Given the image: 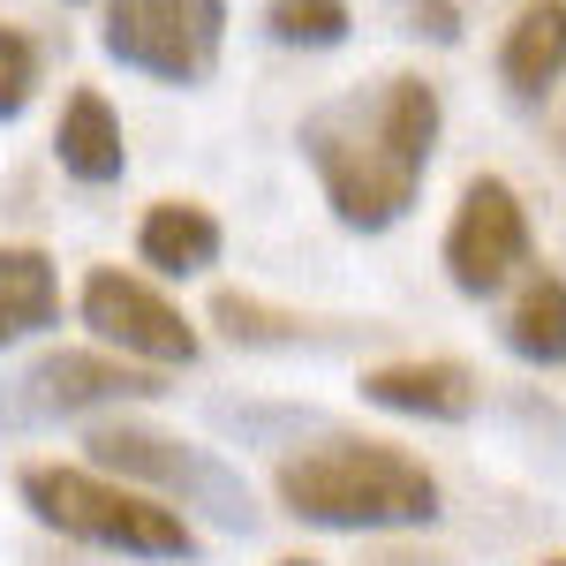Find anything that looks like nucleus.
Segmentation results:
<instances>
[{
	"label": "nucleus",
	"mask_w": 566,
	"mask_h": 566,
	"mask_svg": "<svg viewBox=\"0 0 566 566\" xmlns=\"http://www.w3.org/2000/svg\"><path fill=\"white\" fill-rule=\"evenodd\" d=\"M536 258V234H528V212L522 197H514V181L499 175H476L461 189V205H453V227H446V280L483 303V295H499V287H514Z\"/></svg>",
	"instance_id": "423d86ee"
},
{
	"label": "nucleus",
	"mask_w": 566,
	"mask_h": 566,
	"mask_svg": "<svg viewBox=\"0 0 566 566\" xmlns=\"http://www.w3.org/2000/svg\"><path fill=\"white\" fill-rule=\"evenodd\" d=\"M566 76V0H528L522 15L506 23V45H499V84L506 98H552V84Z\"/></svg>",
	"instance_id": "9d476101"
},
{
	"label": "nucleus",
	"mask_w": 566,
	"mask_h": 566,
	"mask_svg": "<svg viewBox=\"0 0 566 566\" xmlns=\"http://www.w3.org/2000/svg\"><path fill=\"white\" fill-rule=\"evenodd\" d=\"M98 45L151 84H205L227 45V0H106Z\"/></svg>",
	"instance_id": "20e7f679"
},
{
	"label": "nucleus",
	"mask_w": 566,
	"mask_h": 566,
	"mask_svg": "<svg viewBox=\"0 0 566 566\" xmlns=\"http://www.w3.org/2000/svg\"><path fill=\"white\" fill-rule=\"evenodd\" d=\"M151 392H167L159 370H144L129 355L61 348L0 392V416L8 423H53V416H91V408H122V400H151Z\"/></svg>",
	"instance_id": "6e6552de"
},
{
	"label": "nucleus",
	"mask_w": 566,
	"mask_h": 566,
	"mask_svg": "<svg viewBox=\"0 0 566 566\" xmlns=\"http://www.w3.org/2000/svg\"><path fill=\"white\" fill-rule=\"evenodd\" d=\"M348 23V0H264V31L280 45H340Z\"/></svg>",
	"instance_id": "2eb2a0df"
},
{
	"label": "nucleus",
	"mask_w": 566,
	"mask_h": 566,
	"mask_svg": "<svg viewBox=\"0 0 566 566\" xmlns=\"http://www.w3.org/2000/svg\"><path fill=\"white\" fill-rule=\"evenodd\" d=\"M280 506L310 528H423L438 522V476L378 438H325L280 461Z\"/></svg>",
	"instance_id": "f03ea898"
},
{
	"label": "nucleus",
	"mask_w": 566,
	"mask_h": 566,
	"mask_svg": "<svg viewBox=\"0 0 566 566\" xmlns=\"http://www.w3.org/2000/svg\"><path fill=\"white\" fill-rule=\"evenodd\" d=\"M61 325V272L45 250H0V348Z\"/></svg>",
	"instance_id": "ddd939ff"
},
{
	"label": "nucleus",
	"mask_w": 566,
	"mask_h": 566,
	"mask_svg": "<svg viewBox=\"0 0 566 566\" xmlns=\"http://www.w3.org/2000/svg\"><path fill=\"white\" fill-rule=\"evenodd\" d=\"M506 348L522 355V363H536V370H552V363H566V280H552V272H536L522 287V303L506 310Z\"/></svg>",
	"instance_id": "4468645a"
},
{
	"label": "nucleus",
	"mask_w": 566,
	"mask_h": 566,
	"mask_svg": "<svg viewBox=\"0 0 566 566\" xmlns=\"http://www.w3.org/2000/svg\"><path fill=\"white\" fill-rule=\"evenodd\" d=\"M280 566H317V559H280Z\"/></svg>",
	"instance_id": "f3484780"
},
{
	"label": "nucleus",
	"mask_w": 566,
	"mask_h": 566,
	"mask_svg": "<svg viewBox=\"0 0 566 566\" xmlns=\"http://www.w3.org/2000/svg\"><path fill=\"white\" fill-rule=\"evenodd\" d=\"M53 151H61V167L76 181H122L129 167V144H122V114L106 106V91H69V106H61V122H53Z\"/></svg>",
	"instance_id": "f8f14e48"
},
{
	"label": "nucleus",
	"mask_w": 566,
	"mask_h": 566,
	"mask_svg": "<svg viewBox=\"0 0 566 566\" xmlns=\"http://www.w3.org/2000/svg\"><path fill=\"white\" fill-rule=\"evenodd\" d=\"M91 461L122 483L175 491L181 506H205L227 528H250V483L234 476L219 453H205V446H181L167 431H136V423H106V431H91Z\"/></svg>",
	"instance_id": "39448f33"
},
{
	"label": "nucleus",
	"mask_w": 566,
	"mask_h": 566,
	"mask_svg": "<svg viewBox=\"0 0 566 566\" xmlns=\"http://www.w3.org/2000/svg\"><path fill=\"white\" fill-rule=\"evenodd\" d=\"M219 219L205 205H189V197H167V205H151L144 227H136V258L151 264L159 280H197V272H212L219 264Z\"/></svg>",
	"instance_id": "9b49d317"
},
{
	"label": "nucleus",
	"mask_w": 566,
	"mask_h": 566,
	"mask_svg": "<svg viewBox=\"0 0 566 566\" xmlns=\"http://www.w3.org/2000/svg\"><path fill=\"white\" fill-rule=\"evenodd\" d=\"M23 506L45 528L98 544V552H129V559H189L197 552V528L181 522V506H167L159 491H136L122 476H98V469L39 461V469H23Z\"/></svg>",
	"instance_id": "7ed1b4c3"
},
{
	"label": "nucleus",
	"mask_w": 566,
	"mask_h": 566,
	"mask_svg": "<svg viewBox=\"0 0 566 566\" xmlns=\"http://www.w3.org/2000/svg\"><path fill=\"white\" fill-rule=\"evenodd\" d=\"M544 566H566V559H544Z\"/></svg>",
	"instance_id": "a211bd4d"
},
{
	"label": "nucleus",
	"mask_w": 566,
	"mask_h": 566,
	"mask_svg": "<svg viewBox=\"0 0 566 566\" xmlns=\"http://www.w3.org/2000/svg\"><path fill=\"white\" fill-rule=\"evenodd\" d=\"M438 151V91L423 76H386L370 91H348L303 122V159L340 227L378 234L408 219L416 189Z\"/></svg>",
	"instance_id": "f257e3e1"
},
{
	"label": "nucleus",
	"mask_w": 566,
	"mask_h": 566,
	"mask_svg": "<svg viewBox=\"0 0 566 566\" xmlns=\"http://www.w3.org/2000/svg\"><path fill=\"white\" fill-rule=\"evenodd\" d=\"M363 400L370 408H392V416H423V423H469L476 416V370L469 363H386L363 378Z\"/></svg>",
	"instance_id": "1a4fd4ad"
},
{
	"label": "nucleus",
	"mask_w": 566,
	"mask_h": 566,
	"mask_svg": "<svg viewBox=\"0 0 566 566\" xmlns=\"http://www.w3.org/2000/svg\"><path fill=\"white\" fill-rule=\"evenodd\" d=\"M31 91H39V45H31V31L0 23V122H15L31 106Z\"/></svg>",
	"instance_id": "dca6fc26"
},
{
	"label": "nucleus",
	"mask_w": 566,
	"mask_h": 566,
	"mask_svg": "<svg viewBox=\"0 0 566 566\" xmlns=\"http://www.w3.org/2000/svg\"><path fill=\"white\" fill-rule=\"evenodd\" d=\"M84 325L114 355L144 363V370H181V363H197V325H189L151 280H136L122 264H98L84 280Z\"/></svg>",
	"instance_id": "0eeeda50"
}]
</instances>
